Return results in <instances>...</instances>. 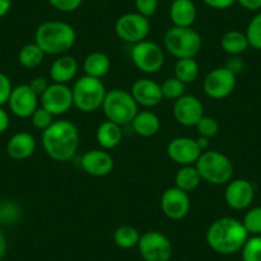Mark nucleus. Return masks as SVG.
Wrapping results in <instances>:
<instances>
[{"label":"nucleus","instance_id":"nucleus-1","mask_svg":"<svg viewBox=\"0 0 261 261\" xmlns=\"http://www.w3.org/2000/svg\"><path fill=\"white\" fill-rule=\"evenodd\" d=\"M41 145L50 159L59 163L69 162L79 151V128L68 119L54 120L50 127L42 130Z\"/></svg>","mask_w":261,"mask_h":261},{"label":"nucleus","instance_id":"nucleus-2","mask_svg":"<svg viewBox=\"0 0 261 261\" xmlns=\"http://www.w3.org/2000/svg\"><path fill=\"white\" fill-rule=\"evenodd\" d=\"M248 232L241 220L236 218H219L206 230V243L220 255H233L242 250L248 238Z\"/></svg>","mask_w":261,"mask_h":261},{"label":"nucleus","instance_id":"nucleus-3","mask_svg":"<svg viewBox=\"0 0 261 261\" xmlns=\"http://www.w3.org/2000/svg\"><path fill=\"white\" fill-rule=\"evenodd\" d=\"M77 34L73 26L64 21H46L35 31V41L46 55L67 54L76 44Z\"/></svg>","mask_w":261,"mask_h":261},{"label":"nucleus","instance_id":"nucleus-4","mask_svg":"<svg viewBox=\"0 0 261 261\" xmlns=\"http://www.w3.org/2000/svg\"><path fill=\"white\" fill-rule=\"evenodd\" d=\"M201 179L214 186L227 185L233 179L234 167L229 158L217 150H206L196 162Z\"/></svg>","mask_w":261,"mask_h":261},{"label":"nucleus","instance_id":"nucleus-5","mask_svg":"<svg viewBox=\"0 0 261 261\" xmlns=\"http://www.w3.org/2000/svg\"><path fill=\"white\" fill-rule=\"evenodd\" d=\"M164 47L177 59L196 58L202 49V37L192 27H170L164 35Z\"/></svg>","mask_w":261,"mask_h":261},{"label":"nucleus","instance_id":"nucleus-6","mask_svg":"<svg viewBox=\"0 0 261 261\" xmlns=\"http://www.w3.org/2000/svg\"><path fill=\"white\" fill-rule=\"evenodd\" d=\"M107 89L101 80L82 76L72 87L73 107L82 113H94L101 109L107 96Z\"/></svg>","mask_w":261,"mask_h":261},{"label":"nucleus","instance_id":"nucleus-7","mask_svg":"<svg viewBox=\"0 0 261 261\" xmlns=\"http://www.w3.org/2000/svg\"><path fill=\"white\" fill-rule=\"evenodd\" d=\"M108 120L119 125L130 124L139 113V105L129 91L123 89H113L107 92L101 107Z\"/></svg>","mask_w":261,"mask_h":261},{"label":"nucleus","instance_id":"nucleus-8","mask_svg":"<svg viewBox=\"0 0 261 261\" xmlns=\"http://www.w3.org/2000/svg\"><path fill=\"white\" fill-rule=\"evenodd\" d=\"M129 57L135 67L146 74L158 73L165 63V54L162 46L147 39L132 45Z\"/></svg>","mask_w":261,"mask_h":261},{"label":"nucleus","instance_id":"nucleus-9","mask_svg":"<svg viewBox=\"0 0 261 261\" xmlns=\"http://www.w3.org/2000/svg\"><path fill=\"white\" fill-rule=\"evenodd\" d=\"M114 31L122 41L137 44L147 39L150 34V18L141 16L137 12L122 14L115 21Z\"/></svg>","mask_w":261,"mask_h":261},{"label":"nucleus","instance_id":"nucleus-10","mask_svg":"<svg viewBox=\"0 0 261 261\" xmlns=\"http://www.w3.org/2000/svg\"><path fill=\"white\" fill-rule=\"evenodd\" d=\"M137 247L145 261H170L173 256L172 242L159 230H149L141 234Z\"/></svg>","mask_w":261,"mask_h":261},{"label":"nucleus","instance_id":"nucleus-11","mask_svg":"<svg viewBox=\"0 0 261 261\" xmlns=\"http://www.w3.org/2000/svg\"><path fill=\"white\" fill-rule=\"evenodd\" d=\"M40 107L54 117L68 113L73 108L72 87L68 85L50 84L46 91L40 96Z\"/></svg>","mask_w":261,"mask_h":261},{"label":"nucleus","instance_id":"nucleus-12","mask_svg":"<svg viewBox=\"0 0 261 261\" xmlns=\"http://www.w3.org/2000/svg\"><path fill=\"white\" fill-rule=\"evenodd\" d=\"M237 76L225 67H219L205 76L204 91L213 100H223L229 96L236 89Z\"/></svg>","mask_w":261,"mask_h":261},{"label":"nucleus","instance_id":"nucleus-13","mask_svg":"<svg viewBox=\"0 0 261 261\" xmlns=\"http://www.w3.org/2000/svg\"><path fill=\"white\" fill-rule=\"evenodd\" d=\"M160 207L168 219L182 220L188 215L191 209V199L188 192L178 187H169L160 197Z\"/></svg>","mask_w":261,"mask_h":261},{"label":"nucleus","instance_id":"nucleus-14","mask_svg":"<svg viewBox=\"0 0 261 261\" xmlns=\"http://www.w3.org/2000/svg\"><path fill=\"white\" fill-rule=\"evenodd\" d=\"M167 154L172 162L183 167V165H195L200 155L202 154V150L200 149L195 139L179 136L170 140L167 146Z\"/></svg>","mask_w":261,"mask_h":261},{"label":"nucleus","instance_id":"nucleus-15","mask_svg":"<svg viewBox=\"0 0 261 261\" xmlns=\"http://www.w3.org/2000/svg\"><path fill=\"white\" fill-rule=\"evenodd\" d=\"M224 199L228 206L233 210H246L255 199V188L248 179L237 178L225 185Z\"/></svg>","mask_w":261,"mask_h":261},{"label":"nucleus","instance_id":"nucleus-16","mask_svg":"<svg viewBox=\"0 0 261 261\" xmlns=\"http://www.w3.org/2000/svg\"><path fill=\"white\" fill-rule=\"evenodd\" d=\"M173 115L183 127H196L204 117V105L197 96L185 94L174 101Z\"/></svg>","mask_w":261,"mask_h":261},{"label":"nucleus","instance_id":"nucleus-17","mask_svg":"<svg viewBox=\"0 0 261 261\" xmlns=\"http://www.w3.org/2000/svg\"><path fill=\"white\" fill-rule=\"evenodd\" d=\"M40 97L30 87V85H18L13 87L9 97V109L16 117L30 118L39 108Z\"/></svg>","mask_w":261,"mask_h":261},{"label":"nucleus","instance_id":"nucleus-18","mask_svg":"<svg viewBox=\"0 0 261 261\" xmlns=\"http://www.w3.org/2000/svg\"><path fill=\"white\" fill-rule=\"evenodd\" d=\"M81 168L91 177H105L114 169V159L104 149H92L81 158Z\"/></svg>","mask_w":261,"mask_h":261},{"label":"nucleus","instance_id":"nucleus-19","mask_svg":"<svg viewBox=\"0 0 261 261\" xmlns=\"http://www.w3.org/2000/svg\"><path fill=\"white\" fill-rule=\"evenodd\" d=\"M129 92L136 100L137 105L144 108L156 107L164 99L160 85L150 79H140L135 81Z\"/></svg>","mask_w":261,"mask_h":261},{"label":"nucleus","instance_id":"nucleus-20","mask_svg":"<svg viewBox=\"0 0 261 261\" xmlns=\"http://www.w3.org/2000/svg\"><path fill=\"white\" fill-rule=\"evenodd\" d=\"M77 73H79V62L72 55H59L50 65L49 76L54 84L68 85L76 79Z\"/></svg>","mask_w":261,"mask_h":261},{"label":"nucleus","instance_id":"nucleus-21","mask_svg":"<svg viewBox=\"0 0 261 261\" xmlns=\"http://www.w3.org/2000/svg\"><path fill=\"white\" fill-rule=\"evenodd\" d=\"M36 139L30 132H17L7 144V154L13 160H26L36 150Z\"/></svg>","mask_w":261,"mask_h":261},{"label":"nucleus","instance_id":"nucleus-22","mask_svg":"<svg viewBox=\"0 0 261 261\" xmlns=\"http://www.w3.org/2000/svg\"><path fill=\"white\" fill-rule=\"evenodd\" d=\"M173 26L192 27L197 18V9L192 0H173L169 8Z\"/></svg>","mask_w":261,"mask_h":261},{"label":"nucleus","instance_id":"nucleus-23","mask_svg":"<svg viewBox=\"0 0 261 261\" xmlns=\"http://www.w3.org/2000/svg\"><path fill=\"white\" fill-rule=\"evenodd\" d=\"M123 139L122 125L112 122V120H104L100 123L96 129V141L99 144L100 149H104L107 151L115 149L119 146Z\"/></svg>","mask_w":261,"mask_h":261},{"label":"nucleus","instance_id":"nucleus-24","mask_svg":"<svg viewBox=\"0 0 261 261\" xmlns=\"http://www.w3.org/2000/svg\"><path fill=\"white\" fill-rule=\"evenodd\" d=\"M130 127L140 137H152L159 132L160 119L151 110H141L130 122Z\"/></svg>","mask_w":261,"mask_h":261},{"label":"nucleus","instance_id":"nucleus-25","mask_svg":"<svg viewBox=\"0 0 261 261\" xmlns=\"http://www.w3.org/2000/svg\"><path fill=\"white\" fill-rule=\"evenodd\" d=\"M112 67L110 58L102 51H92L87 55L82 63V68L86 76L101 80L107 76Z\"/></svg>","mask_w":261,"mask_h":261},{"label":"nucleus","instance_id":"nucleus-26","mask_svg":"<svg viewBox=\"0 0 261 261\" xmlns=\"http://www.w3.org/2000/svg\"><path fill=\"white\" fill-rule=\"evenodd\" d=\"M201 180V175H200L196 165H183L177 170L174 177L175 187L180 188L186 192H192L193 190H196Z\"/></svg>","mask_w":261,"mask_h":261},{"label":"nucleus","instance_id":"nucleus-27","mask_svg":"<svg viewBox=\"0 0 261 261\" xmlns=\"http://www.w3.org/2000/svg\"><path fill=\"white\" fill-rule=\"evenodd\" d=\"M220 45H222V49L229 55H241L250 47L246 34L237 30H230L225 32L220 40Z\"/></svg>","mask_w":261,"mask_h":261},{"label":"nucleus","instance_id":"nucleus-28","mask_svg":"<svg viewBox=\"0 0 261 261\" xmlns=\"http://www.w3.org/2000/svg\"><path fill=\"white\" fill-rule=\"evenodd\" d=\"M200 74L199 63L196 62L195 58H186V59H178L174 65V77L183 82L185 85L192 84L197 80Z\"/></svg>","mask_w":261,"mask_h":261},{"label":"nucleus","instance_id":"nucleus-29","mask_svg":"<svg viewBox=\"0 0 261 261\" xmlns=\"http://www.w3.org/2000/svg\"><path fill=\"white\" fill-rule=\"evenodd\" d=\"M45 55L46 54L42 51V49L36 42H31V44H26L24 46H22V49L19 50L18 62L24 68L34 69L42 64Z\"/></svg>","mask_w":261,"mask_h":261},{"label":"nucleus","instance_id":"nucleus-30","mask_svg":"<svg viewBox=\"0 0 261 261\" xmlns=\"http://www.w3.org/2000/svg\"><path fill=\"white\" fill-rule=\"evenodd\" d=\"M140 238H141V234H140L139 230L132 225L127 224L118 227L115 229L114 236H113L115 245L123 250H130V248L137 247Z\"/></svg>","mask_w":261,"mask_h":261},{"label":"nucleus","instance_id":"nucleus-31","mask_svg":"<svg viewBox=\"0 0 261 261\" xmlns=\"http://www.w3.org/2000/svg\"><path fill=\"white\" fill-rule=\"evenodd\" d=\"M19 217H21V206L16 201L6 200L0 202V224H14Z\"/></svg>","mask_w":261,"mask_h":261},{"label":"nucleus","instance_id":"nucleus-32","mask_svg":"<svg viewBox=\"0 0 261 261\" xmlns=\"http://www.w3.org/2000/svg\"><path fill=\"white\" fill-rule=\"evenodd\" d=\"M163 92V97L168 100H177L180 96H183L186 92V85L180 82L175 77H169L165 79L164 82L160 85Z\"/></svg>","mask_w":261,"mask_h":261},{"label":"nucleus","instance_id":"nucleus-33","mask_svg":"<svg viewBox=\"0 0 261 261\" xmlns=\"http://www.w3.org/2000/svg\"><path fill=\"white\" fill-rule=\"evenodd\" d=\"M243 261H261V236L248 237L241 250Z\"/></svg>","mask_w":261,"mask_h":261},{"label":"nucleus","instance_id":"nucleus-34","mask_svg":"<svg viewBox=\"0 0 261 261\" xmlns=\"http://www.w3.org/2000/svg\"><path fill=\"white\" fill-rule=\"evenodd\" d=\"M245 34L250 46L256 50H261V13H257L251 18Z\"/></svg>","mask_w":261,"mask_h":261},{"label":"nucleus","instance_id":"nucleus-35","mask_svg":"<svg viewBox=\"0 0 261 261\" xmlns=\"http://www.w3.org/2000/svg\"><path fill=\"white\" fill-rule=\"evenodd\" d=\"M242 223L248 234L261 236V206H255L247 210Z\"/></svg>","mask_w":261,"mask_h":261},{"label":"nucleus","instance_id":"nucleus-36","mask_svg":"<svg viewBox=\"0 0 261 261\" xmlns=\"http://www.w3.org/2000/svg\"><path fill=\"white\" fill-rule=\"evenodd\" d=\"M196 129L199 132V136L206 137V139H213L219 132V123H218V120L215 118L204 115L199 120V123L196 124Z\"/></svg>","mask_w":261,"mask_h":261},{"label":"nucleus","instance_id":"nucleus-37","mask_svg":"<svg viewBox=\"0 0 261 261\" xmlns=\"http://www.w3.org/2000/svg\"><path fill=\"white\" fill-rule=\"evenodd\" d=\"M31 123L36 129L45 130L47 127L51 125V123L54 122V115L50 114L47 110H45L44 108L39 107L35 110L34 114L31 115Z\"/></svg>","mask_w":261,"mask_h":261},{"label":"nucleus","instance_id":"nucleus-38","mask_svg":"<svg viewBox=\"0 0 261 261\" xmlns=\"http://www.w3.org/2000/svg\"><path fill=\"white\" fill-rule=\"evenodd\" d=\"M135 7H136L137 13L150 18L156 13L159 0H135Z\"/></svg>","mask_w":261,"mask_h":261},{"label":"nucleus","instance_id":"nucleus-39","mask_svg":"<svg viewBox=\"0 0 261 261\" xmlns=\"http://www.w3.org/2000/svg\"><path fill=\"white\" fill-rule=\"evenodd\" d=\"M50 6L63 13H71L82 6L84 0H47Z\"/></svg>","mask_w":261,"mask_h":261},{"label":"nucleus","instance_id":"nucleus-40","mask_svg":"<svg viewBox=\"0 0 261 261\" xmlns=\"http://www.w3.org/2000/svg\"><path fill=\"white\" fill-rule=\"evenodd\" d=\"M12 91H13V86H12L11 79L6 73L0 72V107L8 104Z\"/></svg>","mask_w":261,"mask_h":261},{"label":"nucleus","instance_id":"nucleus-41","mask_svg":"<svg viewBox=\"0 0 261 261\" xmlns=\"http://www.w3.org/2000/svg\"><path fill=\"white\" fill-rule=\"evenodd\" d=\"M224 67L237 76V74H240L245 69V62L241 58V55H230V58H228Z\"/></svg>","mask_w":261,"mask_h":261},{"label":"nucleus","instance_id":"nucleus-42","mask_svg":"<svg viewBox=\"0 0 261 261\" xmlns=\"http://www.w3.org/2000/svg\"><path fill=\"white\" fill-rule=\"evenodd\" d=\"M29 85H30V87L34 90L35 94L40 97L45 91H46L50 84H49V81L45 79V77H35V79H32V81L30 82Z\"/></svg>","mask_w":261,"mask_h":261},{"label":"nucleus","instance_id":"nucleus-43","mask_svg":"<svg viewBox=\"0 0 261 261\" xmlns=\"http://www.w3.org/2000/svg\"><path fill=\"white\" fill-rule=\"evenodd\" d=\"M209 8L217 9V11H224L229 9L236 4V0H202Z\"/></svg>","mask_w":261,"mask_h":261},{"label":"nucleus","instance_id":"nucleus-44","mask_svg":"<svg viewBox=\"0 0 261 261\" xmlns=\"http://www.w3.org/2000/svg\"><path fill=\"white\" fill-rule=\"evenodd\" d=\"M236 3L240 4L246 11L255 12L261 9V0H236Z\"/></svg>","mask_w":261,"mask_h":261},{"label":"nucleus","instance_id":"nucleus-45","mask_svg":"<svg viewBox=\"0 0 261 261\" xmlns=\"http://www.w3.org/2000/svg\"><path fill=\"white\" fill-rule=\"evenodd\" d=\"M11 125V118L8 112L3 107H0V134H4Z\"/></svg>","mask_w":261,"mask_h":261},{"label":"nucleus","instance_id":"nucleus-46","mask_svg":"<svg viewBox=\"0 0 261 261\" xmlns=\"http://www.w3.org/2000/svg\"><path fill=\"white\" fill-rule=\"evenodd\" d=\"M12 8L11 0H0V18L9 13Z\"/></svg>","mask_w":261,"mask_h":261},{"label":"nucleus","instance_id":"nucleus-47","mask_svg":"<svg viewBox=\"0 0 261 261\" xmlns=\"http://www.w3.org/2000/svg\"><path fill=\"white\" fill-rule=\"evenodd\" d=\"M7 248H8V242H7L4 233L0 230V258L4 257V255L7 253Z\"/></svg>","mask_w":261,"mask_h":261},{"label":"nucleus","instance_id":"nucleus-48","mask_svg":"<svg viewBox=\"0 0 261 261\" xmlns=\"http://www.w3.org/2000/svg\"><path fill=\"white\" fill-rule=\"evenodd\" d=\"M197 141V145L200 146V149L202 150V152L206 151L207 149H209V145H210V139H206V137H202V136H199V139L196 140Z\"/></svg>","mask_w":261,"mask_h":261}]
</instances>
